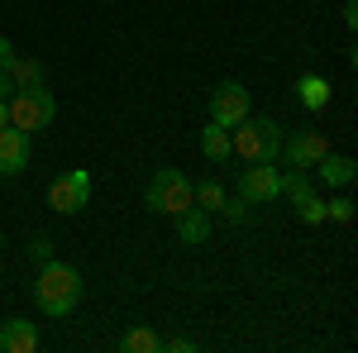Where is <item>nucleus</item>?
I'll list each match as a JSON object with an SVG mask.
<instances>
[{
  "mask_svg": "<svg viewBox=\"0 0 358 353\" xmlns=\"http://www.w3.org/2000/svg\"><path fill=\"white\" fill-rule=\"evenodd\" d=\"M77 301H82V272L72 268V263L48 258L43 272H38V282H34V305H38L43 315L62 320V315H72V310H77Z\"/></svg>",
  "mask_w": 358,
  "mask_h": 353,
  "instance_id": "f257e3e1",
  "label": "nucleus"
},
{
  "mask_svg": "<svg viewBox=\"0 0 358 353\" xmlns=\"http://www.w3.org/2000/svg\"><path fill=\"white\" fill-rule=\"evenodd\" d=\"M229 153H239L244 163H277V153H282V129H277V120H268V115L239 120L234 134H229Z\"/></svg>",
  "mask_w": 358,
  "mask_h": 353,
  "instance_id": "f03ea898",
  "label": "nucleus"
},
{
  "mask_svg": "<svg viewBox=\"0 0 358 353\" xmlns=\"http://www.w3.org/2000/svg\"><path fill=\"white\" fill-rule=\"evenodd\" d=\"M192 177H182L177 167H163L148 191H143V201H148V210H158V215H182V210H192Z\"/></svg>",
  "mask_w": 358,
  "mask_h": 353,
  "instance_id": "7ed1b4c3",
  "label": "nucleus"
},
{
  "mask_svg": "<svg viewBox=\"0 0 358 353\" xmlns=\"http://www.w3.org/2000/svg\"><path fill=\"white\" fill-rule=\"evenodd\" d=\"M57 115V101L48 86H34V91H15L10 96V124L15 129H24V134H34V129H48Z\"/></svg>",
  "mask_w": 358,
  "mask_h": 353,
  "instance_id": "20e7f679",
  "label": "nucleus"
},
{
  "mask_svg": "<svg viewBox=\"0 0 358 353\" xmlns=\"http://www.w3.org/2000/svg\"><path fill=\"white\" fill-rule=\"evenodd\" d=\"M248 115H253V96H248V86L220 82L215 91H210V120H215V124L234 129V124H239V120H248Z\"/></svg>",
  "mask_w": 358,
  "mask_h": 353,
  "instance_id": "39448f33",
  "label": "nucleus"
},
{
  "mask_svg": "<svg viewBox=\"0 0 358 353\" xmlns=\"http://www.w3.org/2000/svg\"><path fill=\"white\" fill-rule=\"evenodd\" d=\"M86 201H91V172H82V167L62 172L53 187H48V206H53L57 215H77Z\"/></svg>",
  "mask_w": 358,
  "mask_h": 353,
  "instance_id": "423d86ee",
  "label": "nucleus"
},
{
  "mask_svg": "<svg viewBox=\"0 0 358 353\" xmlns=\"http://www.w3.org/2000/svg\"><path fill=\"white\" fill-rule=\"evenodd\" d=\"M239 196H244L248 206H268L282 196V172L273 163H248L239 172Z\"/></svg>",
  "mask_w": 358,
  "mask_h": 353,
  "instance_id": "0eeeda50",
  "label": "nucleus"
},
{
  "mask_svg": "<svg viewBox=\"0 0 358 353\" xmlns=\"http://www.w3.org/2000/svg\"><path fill=\"white\" fill-rule=\"evenodd\" d=\"M325 153H330V143L315 134V129H296L292 138H282V153L277 158H287L292 167H315Z\"/></svg>",
  "mask_w": 358,
  "mask_h": 353,
  "instance_id": "6e6552de",
  "label": "nucleus"
},
{
  "mask_svg": "<svg viewBox=\"0 0 358 353\" xmlns=\"http://www.w3.org/2000/svg\"><path fill=\"white\" fill-rule=\"evenodd\" d=\"M24 167H29V134L15 129V124H5L0 129V177L5 172H24Z\"/></svg>",
  "mask_w": 358,
  "mask_h": 353,
  "instance_id": "1a4fd4ad",
  "label": "nucleus"
},
{
  "mask_svg": "<svg viewBox=\"0 0 358 353\" xmlns=\"http://www.w3.org/2000/svg\"><path fill=\"white\" fill-rule=\"evenodd\" d=\"M0 349L5 353H34L38 349V329L29 325V320H5V329H0Z\"/></svg>",
  "mask_w": 358,
  "mask_h": 353,
  "instance_id": "9d476101",
  "label": "nucleus"
},
{
  "mask_svg": "<svg viewBox=\"0 0 358 353\" xmlns=\"http://www.w3.org/2000/svg\"><path fill=\"white\" fill-rule=\"evenodd\" d=\"M315 177L325 182V187H349L358 177V167H354V158H339V153H325L320 163H315Z\"/></svg>",
  "mask_w": 358,
  "mask_h": 353,
  "instance_id": "9b49d317",
  "label": "nucleus"
},
{
  "mask_svg": "<svg viewBox=\"0 0 358 353\" xmlns=\"http://www.w3.org/2000/svg\"><path fill=\"white\" fill-rule=\"evenodd\" d=\"M5 72H10L15 91H34V86H43V62H38V57H20V53H15V62H10Z\"/></svg>",
  "mask_w": 358,
  "mask_h": 353,
  "instance_id": "f8f14e48",
  "label": "nucleus"
},
{
  "mask_svg": "<svg viewBox=\"0 0 358 353\" xmlns=\"http://www.w3.org/2000/svg\"><path fill=\"white\" fill-rule=\"evenodd\" d=\"M177 234H182V244H206V239H210V215H206V210H182V215H177Z\"/></svg>",
  "mask_w": 358,
  "mask_h": 353,
  "instance_id": "ddd939ff",
  "label": "nucleus"
},
{
  "mask_svg": "<svg viewBox=\"0 0 358 353\" xmlns=\"http://www.w3.org/2000/svg\"><path fill=\"white\" fill-rule=\"evenodd\" d=\"M296 91H301V106L306 110H325V106H330V82H325V77H315V72L301 77Z\"/></svg>",
  "mask_w": 358,
  "mask_h": 353,
  "instance_id": "4468645a",
  "label": "nucleus"
},
{
  "mask_svg": "<svg viewBox=\"0 0 358 353\" xmlns=\"http://www.w3.org/2000/svg\"><path fill=\"white\" fill-rule=\"evenodd\" d=\"M201 153H206L210 163H224V158H229V129L210 120V129L201 134Z\"/></svg>",
  "mask_w": 358,
  "mask_h": 353,
  "instance_id": "2eb2a0df",
  "label": "nucleus"
},
{
  "mask_svg": "<svg viewBox=\"0 0 358 353\" xmlns=\"http://www.w3.org/2000/svg\"><path fill=\"white\" fill-rule=\"evenodd\" d=\"M120 349L124 353H163V339H158V334H153V329H129V334H124V339H120Z\"/></svg>",
  "mask_w": 358,
  "mask_h": 353,
  "instance_id": "dca6fc26",
  "label": "nucleus"
},
{
  "mask_svg": "<svg viewBox=\"0 0 358 353\" xmlns=\"http://www.w3.org/2000/svg\"><path fill=\"white\" fill-rule=\"evenodd\" d=\"M192 206H196V210H206V215H215V210L224 206L220 182H201V187H192Z\"/></svg>",
  "mask_w": 358,
  "mask_h": 353,
  "instance_id": "f3484780",
  "label": "nucleus"
},
{
  "mask_svg": "<svg viewBox=\"0 0 358 353\" xmlns=\"http://www.w3.org/2000/svg\"><path fill=\"white\" fill-rule=\"evenodd\" d=\"M292 206H296V215H301L306 224H320V219H325V201H320L315 191H306L301 201H292Z\"/></svg>",
  "mask_w": 358,
  "mask_h": 353,
  "instance_id": "a211bd4d",
  "label": "nucleus"
},
{
  "mask_svg": "<svg viewBox=\"0 0 358 353\" xmlns=\"http://www.w3.org/2000/svg\"><path fill=\"white\" fill-rule=\"evenodd\" d=\"M306 191H310V177H306L301 167H292V172L282 177V196H292V201H301Z\"/></svg>",
  "mask_w": 358,
  "mask_h": 353,
  "instance_id": "6ab92c4d",
  "label": "nucleus"
},
{
  "mask_svg": "<svg viewBox=\"0 0 358 353\" xmlns=\"http://www.w3.org/2000/svg\"><path fill=\"white\" fill-rule=\"evenodd\" d=\"M325 219H339V224H349V219H354V201H349V196H339V201H325Z\"/></svg>",
  "mask_w": 358,
  "mask_h": 353,
  "instance_id": "aec40b11",
  "label": "nucleus"
},
{
  "mask_svg": "<svg viewBox=\"0 0 358 353\" xmlns=\"http://www.w3.org/2000/svg\"><path fill=\"white\" fill-rule=\"evenodd\" d=\"M220 210H224V215H229V219H234V224H239V219L248 215V201H244V196H234V201L224 196V206H220Z\"/></svg>",
  "mask_w": 358,
  "mask_h": 353,
  "instance_id": "412c9836",
  "label": "nucleus"
},
{
  "mask_svg": "<svg viewBox=\"0 0 358 353\" xmlns=\"http://www.w3.org/2000/svg\"><path fill=\"white\" fill-rule=\"evenodd\" d=\"M29 253H34L38 263H48V258H53V239H43V234H38V239L29 244Z\"/></svg>",
  "mask_w": 358,
  "mask_h": 353,
  "instance_id": "4be33fe9",
  "label": "nucleus"
},
{
  "mask_svg": "<svg viewBox=\"0 0 358 353\" xmlns=\"http://www.w3.org/2000/svg\"><path fill=\"white\" fill-rule=\"evenodd\" d=\"M163 349L167 353H192L196 344H192V339H163Z\"/></svg>",
  "mask_w": 358,
  "mask_h": 353,
  "instance_id": "5701e85b",
  "label": "nucleus"
},
{
  "mask_svg": "<svg viewBox=\"0 0 358 353\" xmlns=\"http://www.w3.org/2000/svg\"><path fill=\"white\" fill-rule=\"evenodd\" d=\"M10 62H15V43H10V38H0V72H5Z\"/></svg>",
  "mask_w": 358,
  "mask_h": 353,
  "instance_id": "b1692460",
  "label": "nucleus"
},
{
  "mask_svg": "<svg viewBox=\"0 0 358 353\" xmlns=\"http://www.w3.org/2000/svg\"><path fill=\"white\" fill-rule=\"evenodd\" d=\"M15 96V82H10V72H0V101H10Z\"/></svg>",
  "mask_w": 358,
  "mask_h": 353,
  "instance_id": "393cba45",
  "label": "nucleus"
},
{
  "mask_svg": "<svg viewBox=\"0 0 358 353\" xmlns=\"http://www.w3.org/2000/svg\"><path fill=\"white\" fill-rule=\"evenodd\" d=\"M10 124V101H0V129Z\"/></svg>",
  "mask_w": 358,
  "mask_h": 353,
  "instance_id": "a878e982",
  "label": "nucleus"
},
{
  "mask_svg": "<svg viewBox=\"0 0 358 353\" xmlns=\"http://www.w3.org/2000/svg\"><path fill=\"white\" fill-rule=\"evenodd\" d=\"M0 244H5V239H0Z\"/></svg>",
  "mask_w": 358,
  "mask_h": 353,
  "instance_id": "bb28decb",
  "label": "nucleus"
}]
</instances>
